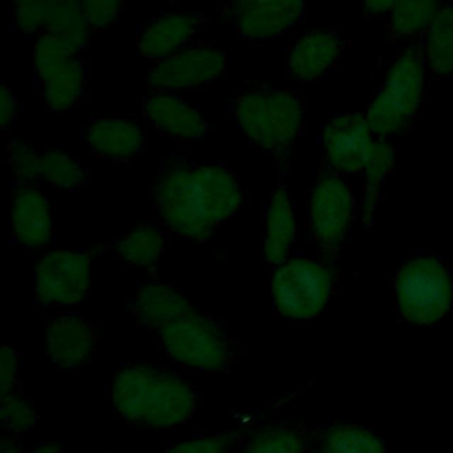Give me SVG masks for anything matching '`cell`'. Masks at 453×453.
I'll return each instance as SVG.
<instances>
[{
    "instance_id": "15",
    "label": "cell",
    "mask_w": 453,
    "mask_h": 453,
    "mask_svg": "<svg viewBox=\"0 0 453 453\" xmlns=\"http://www.w3.org/2000/svg\"><path fill=\"white\" fill-rule=\"evenodd\" d=\"M12 237L27 250L46 248L53 239L51 209L34 184H18L12 191Z\"/></svg>"
},
{
    "instance_id": "12",
    "label": "cell",
    "mask_w": 453,
    "mask_h": 453,
    "mask_svg": "<svg viewBox=\"0 0 453 453\" xmlns=\"http://www.w3.org/2000/svg\"><path fill=\"white\" fill-rule=\"evenodd\" d=\"M377 136L366 113H342L329 119L322 127V149L326 163L334 172L354 173L365 170Z\"/></svg>"
},
{
    "instance_id": "29",
    "label": "cell",
    "mask_w": 453,
    "mask_h": 453,
    "mask_svg": "<svg viewBox=\"0 0 453 453\" xmlns=\"http://www.w3.org/2000/svg\"><path fill=\"white\" fill-rule=\"evenodd\" d=\"M242 453H304V437L294 426L273 425L260 430Z\"/></svg>"
},
{
    "instance_id": "9",
    "label": "cell",
    "mask_w": 453,
    "mask_h": 453,
    "mask_svg": "<svg viewBox=\"0 0 453 453\" xmlns=\"http://www.w3.org/2000/svg\"><path fill=\"white\" fill-rule=\"evenodd\" d=\"M92 260L87 251H50L35 265V297L48 306H74L90 288Z\"/></svg>"
},
{
    "instance_id": "27",
    "label": "cell",
    "mask_w": 453,
    "mask_h": 453,
    "mask_svg": "<svg viewBox=\"0 0 453 453\" xmlns=\"http://www.w3.org/2000/svg\"><path fill=\"white\" fill-rule=\"evenodd\" d=\"M41 177L62 193H74L88 186V173L80 161L58 150L41 156Z\"/></svg>"
},
{
    "instance_id": "22",
    "label": "cell",
    "mask_w": 453,
    "mask_h": 453,
    "mask_svg": "<svg viewBox=\"0 0 453 453\" xmlns=\"http://www.w3.org/2000/svg\"><path fill=\"white\" fill-rule=\"evenodd\" d=\"M42 30L62 37L74 53L85 48L90 27L81 0H42Z\"/></svg>"
},
{
    "instance_id": "31",
    "label": "cell",
    "mask_w": 453,
    "mask_h": 453,
    "mask_svg": "<svg viewBox=\"0 0 453 453\" xmlns=\"http://www.w3.org/2000/svg\"><path fill=\"white\" fill-rule=\"evenodd\" d=\"M0 418L4 426L14 434H23L32 430L37 421V414L32 403L16 391L2 395Z\"/></svg>"
},
{
    "instance_id": "36",
    "label": "cell",
    "mask_w": 453,
    "mask_h": 453,
    "mask_svg": "<svg viewBox=\"0 0 453 453\" xmlns=\"http://www.w3.org/2000/svg\"><path fill=\"white\" fill-rule=\"evenodd\" d=\"M19 372V354L9 345H2L0 349V391L7 395L14 391L16 379Z\"/></svg>"
},
{
    "instance_id": "5",
    "label": "cell",
    "mask_w": 453,
    "mask_h": 453,
    "mask_svg": "<svg viewBox=\"0 0 453 453\" xmlns=\"http://www.w3.org/2000/svg\"><path fill=\"white\" fill-rule=\"evenodd\" d=\"M333 285L334 273L327 264L308 257L287 258L273 273V301L285 319L311 320L327 306Z\"/></svg>"
},
{
    "instance_id": "19",
    "label": "cell",
    "mask_w": 453,
    "mask_h": 453,
    "mask_svg": "<svg viewBox=\"0 0 453 453\" xmlns=\"http://www.w3.org/2000/svg\"><path fill=\"white\" fill-rule=\"evenodd\" d=\"M297 226L294 218V209L290 202V193L287 184L281 180L273 191L262 234V258L267 265L278 267L283 264L296 242Z\"/></svg>"
},
{
    "instance_id": "4",
    "label": "cell",
    "mask_w": 453,
    "mask_h": 453,
    "mask_svg": "<svg viewBox=\"0 0 453 453\" xmlns=\"http://www.w3.org/2000/svg\"><path fill=\"white\" fill-rule=\"evenodd\" d=\"M426 62L423 50L405 48L386 73V78L366 110L377 138L402 133L414 119L425 92Z\"/></svg>"
},
{
    "instance_id": "28",
    "label": "cell",
    "mask_w": 453,
    "mask_h": 453,
    "mask_svg": "<svg viewBox=\"0 0 453 453\" xmlns=\"http://www.w3.org/2000/svg\"><path fill=\"white\" fill-rule=\"evenodd\" d=\"M319 453H386L375 434L359 425H338L326 432Z\"/></svg>"
},
{
    "instance_id": "37",
    "label": "cell",
    "mask_w": 453,
    "mask_h": 453,
    "mask_svg": "<svg viewBox=\"0 0 453 453\" xmlns=\"http://www.w3.org/2000/svg\"><path fill=\"white\" fill-rule=\"evenodd\" d=\"M16 117V97L11 92V88L4 83L0 87V127L2 131H7L9 124Z\"/></svg>"
},
{
    "instance_id": "20",
    "label": "cell",
    "mask_w": 453,
    "mask_h": 453,
    "mask_svg": "<svg viewBox=\"0 0 453 453\" xmlns=\"http://www.w3.org/2000/svg\"><path fill=\"white\" fill-rule=\"evenodd\" d=\"M35 76L44 106L53 113L76 106L85 88V67L78 53L65 57Z\"/></svg>"
},
{
    "instance_id": "35",
    "label": "cell",
    "mask_w": 453,
    "mask_h": 453,
    "mask_svg": "<svg viewBox=\"0 0 453 453\" xmlns=\"http://www.w3.org/2000/svg\"><path fill=\"white\" fill-rule=\"evenodd\" d=\"M232 437L230 435H205L193 437L184 442H177L163 453H228Z\"/></svg>"
},
{
    "instance_id": "21",
    "label": "cell",
    "mask_w": 453,
    "mask_h": 453,
    "mask_svg": "<svg viewBox=\"0 0 453 453\" xmlns=\"http://www.w3.org/2000/svg\"><path fill=\"white\" fill-rule=\"evenodd\" d=\"M189 310H193L189 299L180 290L163 281H149L140 287L133 304L138 322L154 333Z\"/></svg>"
},
{
    "instance_id": "7",
    "label": "cell",
    "mask_w": 453,
    "mask_h": 453,
    "mask_svg": "<svg viewBox=\"0 0 453 453\" xmlns=\"http://www.w3.org/2000/svg\"><path fill=\"white\" fill-rule=\"evenodd\" d=\"M398 310L412 324L430 326L449 308V280L439 260L416 257L402 265L395 278Z\"/></svg>"
},
{
    "instance_id": "25",
    "label": "cell",
    "mask_w": 453,
    "mask_h": 453,
    "mask_svg": "<svg viewBox=\"0 0 453 453\" xmlns=\"http://www.w3.org/2000/svg\"><path fill=\"white\" fill-rule=\"evenodd\" d=\"M111 250L120 260L136 267H150L163 255L165 235L156 225H138L117 239Z\"/></svg>"
},
{
    "instance_id": "14",
    "label": "cell",
    "mask_w": 453,
    "mask_h": 453,
    "mask_svg": "<svg viewBox=\"0 0 453 453\" xmlns=\"http://www.w3.org/2000/svg\"><path fill=\"white\" fill-rule=\"evenodd\" d=\"M142 110L156 131L179 142L198 140L209 131V122L203 113L173 92L145 96L142 99Z\"/></svg>"
},
{
    "instance_id": "16",
    "label": "cell",
    "mask_w": 453,
    "mask_h": 453,
    "mask_svg": "<svg viewBox=\"0 0 453 453\" xmlns=\"http://www.w3.org/2000/svg\"><path fill=\"white\" fill-rule=\"evenodd\" d=\"M94 345L96 329L88 320L81 317L60 315L53 319L46 327V357L64 370L80 368L92 354Z\"/></svg>"
},
{
    "instance_id": "32",
    "label": "cell",
    "mask_w": 453,
    "mask_h": 453,
    "mask_svg": "<svg viewBox=\"0 0 453 453\" xmlns=\"http://www.w3.org/2000/svg\"><path fill=\"white\" fill-rule=\"evenodd\" d=\"M74 51L71 50V46L58 35L50 34V32H42L34 46V69L35 74L46 71L48 67L55 65L57 62L64 60L65 57L73 55Z\"/></svg>"
},
{
    "instance_id": "38",
    "label": "cell",
    "mask_w": 453,
    "mask_h": 453,
    "mask_svg": "<svg viewBox=\"0 0 453 453\" xmlns=\"http://www.w3.org/2000/svg\"><path fill=\"white\" fill-rule=\"evenodd\" d=\"M2 453H62L60 446L55 444V442H44V444H39L35 448H30L28 451H23L19 449L12 441L9 439H4L2 442Z\"/></svg>"
},
{
    "instance_id": "33",
    "label": "cell",
    "mask_w": 453,
    "mask_h": 453,
    "mask_svg": "<svg viewBox=\"0 0 453 453\" xmlns=\"http://www.w3.org/2000/svg\"><path fill=\"white\" fill-rule=\"evenodd\" d=\"M90 30H103L111 25L124 9V0H81Z\"/></svg>"
},
{
    "instance_id": "18",
    "label": "cell",
    "mask_w": 453,
    "mask_h": 453,
    "mask_svg": "<svg viewBox=\"0 0 453 453\" xmlns=\"http://www.w3.org/2000/svg\"><path fill=\"white\" fill-rule=\"evenodd\" d=\"M87 143L94 157L124 163L145 147V133L133 119L99 117L88 126Z\"/></svg>"
},
{
    "instance_id": "24",
    "label": "cell",
    "mask_w": 453,
    "mask_h": 453,
    "mask_svg": "<svg viewBox=\"0 0 453 453\" xmlns=\"http://www.w3.org/2000/svg\"><path fill=\"white\" fill-rule=\"evenodd\" d=\"M395 166V147L386 138H377L373 152L365 166V180H363V225L366 230L373 226L375 209L379 205L380 189L384 186L386 177L391 173Z\"/></svg>"
},
{
    "instance_id": "8",
    "label": "cell",
    "mask_w": 453,
    "mask_h": 453,
    "mask_svg": "<svg viewBox=\"0 0 453 453\" xmlns=\"http://www.w3.org/2000/svg\"><path fill=\"white\" fill-rule=\"evenodd\" d=\"M352 218L354 195L349 184L334 170H322L310 193L308 225L313 242L329 260L338 257Z\"/></svg>"
},
{
    "instance_id": "3",
    "label": "cell",
    "mask_w": 453,
    "mask_h": 453,
    "mask_svg": "<svg viewBox=\"0 0 453 453\" xmlns=\"http://www.w3.org/2000/svg\"><path fill=\"white\" fill-rule=\"evenodd\" d=\"M239 129L276 159H287L304 131L306 103L301 92L255 88L235 96Z\"/></svg>"
},
{
    "instance_id": "11",
    "label": "cell",
    "mask_w": 453,
    "mask_h": 453,
    "mask_svg": "<svg viewBox=\"0 0 453 453\" xmlns=\"http://www.w3.org/2000/svg\"><path fill=\"white\" fill-rule=\"evenodd\" d=\"M306 11V0H230L225 14L248 42H267L292 28Z\"/></svg>"
},
{
    "instance_id": "39",
    "label": "cell",
    "mask_w": 453,
    "mask_h": 453,
    "mask_svg": "<svg viewBox=\"0 0 453 453\" xmlns=\"http://www.w3.org/2000/svg\"><path fill=\"white\" fill-rule=\"evenodd\" d=\"M398 0H363V9L370 16H379L382 12H391Z\"/></svg>"
},
{
    "instance_id": "23",
    "label": "cell",
    "mask_w": 453,
    "mask_h": 453,
    "mask_svg": "<svg viewBox=\"0 0 453 453\" xmlns=\"http://www.w3.org/2000/svg\"><path fill=\"white\" fill-rule=\"evenodd\" d=\"M423 55L426 67L441 78L453 74V4H442L425 30Z\"/></svg>"
},
{
    "instance_id": "6",
    "label": "cell",
    "mask_w": 453,
    "mask_h": 453,
    "mask_svg": "<svg viewBox=\"0 0 453 453\" xmlns=\"http://www.w3.org/2000/svg\"><path fill=\"white\" fill-rule=\"evenodd\" d=\"M161 347L177 363L200 370L221 372L230 365L232 350L221 329L196 310L177 317L157 331Z\"/></svg>"
},
{
    "instance_id": "2",
    "label": "cell",
    "mask_w": 453,
    "mask_h": 453,
    "mask_svg": "<svg viewBox=\"0 0 453 453\" xmlns=\"http://www.w3.org/2000/svg\"><path fill=\"white\" fill-rule=\"evenodd\" d=\"M115 412L138 426L166 430L186 423L196 409L191 386L165 370L152 366H126L111 384Z\"/></svg>"
},
{
    "instance_id": "17",
    "label": "cell",
    "mask_w": 453,
    "mask_h": 453,
    "mask_svg": "<svg viewBox=\"0 0 453 453\" xmlns=\"http://www.w3.org/2000/svg\"><path fill=\"white\" fill-rule=\"evenodd\" d=\"M207 23L198 12H168L152 19L138 35V50L149 60H163L188 46L193 34Z\"/></svg>"
},
{
    "instance_id": "26",
    "label": "cell",
    "mask_w": 453,
    "mask_h": 453,
    "mask_svg": "<svg viewBox=\"0 0 453 453\" xmlns=\"http://www.w3.org/2000/svg\"><path fill=\"white\" fill-rule=\"evenodd\" d=\"M441 5V0H398L391 11L389 35L405 39L426 30Z\"/></svg>"
},
{
    "instance_id": "10",
    "label": "cell",
    "mask_w": 453,
    "mask_h": 453,
    "mask_svg": "<svg viewBox=\"0 0 453 453\" xmlns=\"http://www.w3.org/2000/svg\"><path fill=\"white\" fill-rule=\"evenodd\" d=\"M225 69L226 53L212 42H200L156 62L147 81L156 92H173L209 85L221 78Z\"/></svg>"
},
{
    "instance_id": "34",
    "label": "cell",
    "mask_w": 453,
    "mask_h": 453,
    "mask_svg": "<svg viewBox=\"0 0 453 453\" xmlns=\"http://www.w3.org/2000/svg\"><path fill=\"white\" fill-rule=\"evenodd\" d=\"M12 21L23 34L42 28V0H12Z\"/></svg>"
},
{
    "instance_id": "13",
    "label": "cell",
    "mask_w": 453,
    "mask_h": 453,
    "mask_svg": "<svg viewBox=\"0 0 453 453\" xmlns=\"http://www.w3.org/2000/svg\"><path fill=\"white\" fill-rule=\"evenodd\" d=\"M347 41L336 30H311L287 51L285 71L294 83H313L326 78L343 53Z\"/></svg>"
},
{
    "instance_id": "1",
    "label": "cell",
    "mask_w": 453,
    "mask_h": 453,
    "mask_svg": "<svg viewBox=\"0 0 453 453\" xmlns=\"http://www.w3.org/2000/svg\"><path fill=\"white\" fill-rule=\"evenodd\" d=\"M163 223L177 235L205 242L242 205V189L232 172L214 161L168 157L150 188Z\"/></svg>"
},
{
    "instance_id": "40",
    "label": "cell",
    "mask_w": 453,
    "mask_h": 453,
    "mask_svg": "<svg viewBox=\"0 0 453 453\" xmlns=\"http://www.w3.org/2000/svg\"><path fill=\"white\" fill-rule=\"evenodd\" d=\"M172 2H177V0H172Z\"/></svg>"
},
{
    "instance_id": "30",
    "label": "cell",
    "mask_w": 453,
    "mask_h": 453,
    "mask_svg": "<svg viewBox=\"0 0 453 453\" xmlns=\"http://www.w3.org/2000/svg\"><path fill=\"white\" fill-rule=\"evenodd\" d=\"M7 163L18 184H32L41 177V156L19 138L7 143Z\"/></svg>"
}]
</instances>
